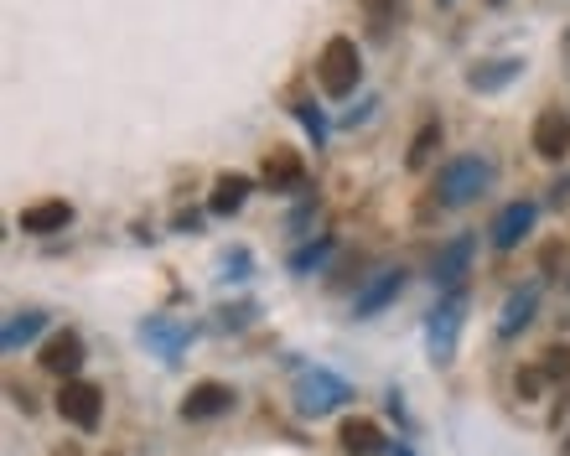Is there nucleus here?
<instances>
[{
    "mask_svg": "<svg viewBox=\"0 0 570 456\" xmlns=\"http://www.w3.org/2000/svg\"><path fill=\"white\" fill-rule=\"evenodd\" d=\"M436 151H441V125H436V120H425L421 135L410 140V156H404V167H410V172H421V167H430V156H436Z\"/></svg>",
    "mask_w": 570,
    "mask_h": 456,
    "instance_id": "aec40b11",
    "label": "nucleus"
},
{
    "mask_svg": "<svg viewBox=\"0 0 570 456\" xmlns=\"http://www.w3.org/2000/svg\"><path fill=\"white\" fill-rule=\"evenodd\" d=\"M141 337H146L150 348H156L171 363V358H177V353L192 343V326L187 322H171V317H150V322L141 326Z\"/></svg>",
    "mask_w": 570,
    "mask_h": 456,
    "instance_id": "4468645a",
    "label": "nucleus"
},
{
    "mask_svg": "<svg viewBox=\"0 0 570 456\" xmlns=\"http://www.w3.org/2000/svg\"><path fill=\"white\" fill-rule=\"evenodd\" d=\"M259 182H265L270 193H301V187H306V161H301V151H291V146L265 151V161H259Z\"/></svg>",
    "mask_w": 570,
    "mask_h": 456,
    "instance_id": "423d86ee",
    "label": "nucleus"
},
{
    "mask_svg": "<svg viewBox=\"0 0 570 456\" xmlns=\"http://www.w3.org/2000/svg\"><path fill=\"white\" fill-rule=\"evenodd\" d=\"M58 456H78V452H73V446H63V452H58Z\"/></svg>",
    "mask_w": 570,
    "mask_h": 456,
    "instance_id": "cd10ccee",
    "label": "nucleus"
},
{
    "mask_svg": "<svg viewBox=\"0 0 570 456\" xmlns=\"http://www.w3.org/2000/svg\"><path fill=\"white\" fill-rule=\"evenodd\" d=\"M545 384H549V379H545L539 369H524L519 379H513V394H519V399H534V394L545 390Z\"/></svg>",
    "mask_w": 570,
    "mask_h": 456,
    "instance_id": "b1692460",
    "label": "nucleus"
},
{
    "mask_svg": "<svg viewBox=\"0 0 570 456\" xmlns=\"http://www.w3.org/2000/svg\"><path fill=\"white\" fill-rule=\"evenodd\" d=\"M534 213H539V208H534V202H524V197H519V202H508L504 213L493 218L487 239L498 244V249H513V244H519V239L529 234V229H534Z\"/></svg>",
    "mask_w": 570,
    "mask_h": 456,
    "instance_id": "9b49d317",
    "label": "nucleus"
},
{
    "mask_svg": "<svg viewBox=\"0 0 570 456\" xmlns=\"http://www.w3.org/2000/svg\"><path fill=\"white\" fill-rule=\"evenodd\" d=\"M404 0H363V22L374 26V37H389V26H400Z\"/></svg>",
    "mask_w": 570,
    "mask_h": 456,
    "instance_id": "412c9836",
    "label": "nucleus"
},
{
    "mask_svg": "<svg viewBox=\"0 0 570 456\" xmlns=\"http://www.w3.org/2000/svg\"><path fill=\"white\" fill-rule=\"evenodd\" d=\"M250 193H254V182L244 172H223L218 182H213V193H208V208L218 218H229V213H239L244 202H250Z\"/></svg>",
    "mask_w": 570,
    "mask_h": 456,
    "instance_id": "2eb2a0df",
    "label": "nucleus"
},
{
    "mask_svg": "<svg viewBox=\"0 0 570 456\" xmlns=\"http://www.w3.org/2000/svg\"><path fill=\"white\" fill-rule=\"evenodd\" d=\"M43 369L47 373H58V379H73V373L84 369V337L78 332H52L43 343Z\"/></svg>",
    "mask_w": 570,
    "mask_h": 456,
    "instance_id": "1a4fd4ad",
    "label": "nucleus"
},
{
    "mask_svg": "<svg viewBox=\"0 0 570 456\" xmlns=\"http://www.w3.org/2000/svg\"><path fill=\"white\" fill-rule=\"evenodd\" d=\"M342 399H353V390L342 384L338 373L306 369V373L296 379V410H301V415H332Z\"/></svg>",
    "mask_w": 570,
    "mask_h": 456,
    "instance_id": "20e7f679",
    "label": "nucleus"
},
{
    "mask_svg": "<svg viewBox=\"0 0 570 456\" xmlns=\"http://www.w3.org/2000/svg\"><path fill=\"white\" fill-rule=\"evenodd\" d=\"M441 5H451V0H441Z\"/></svg>",
    "mask_w": 570,
    "mask_h": 456,
    "instance_id": "7c9ffc66",
    "label": "nucleus"
},
{
    "mask_svg": "<svg viewBox=\"0 0 570 456\" xmlns=\"http://www.w3.org/2000/svg\"><path fill=\"white\" fill-rule=\"evenodd\" d=\"M534 306H539V285H524V291H513L504 306V317H498V337H519L529 322H534Z\"/></svg>",
    "mask_w": 570,
    "mask_h": 456,
    "instance_id": "f3484780",
    "label": "nucleus"
},
{
    "mask_svg": "<svg viewBox=\"0 0 570 456\" xmlns=\"http://www.w3.org/2000/svg\"><path fill=\"white\" fill-rule=\"evenodd\" d=\"M539 373H545L549 384H570V348L566 343H549V348L539 353Z\"/></svg>",
    "mask_w": 570,
    "mask_h": 456,
    "instance_id": "5701e85b",
    "label": "nucleus"
},
{
    "mask_svg": "<svg viewBox=\"0 0 570 456\" xmlns=\"http://www.w3.org/2000/svg\"><path fill=\"white\" fill-rule=\"evenodd\" d=\"M487 187H493V161H487V156H457V161H446L441 176H436V202H441V208H466V202H477Z\"/></svg>",
    "mask_w": 570,
    "mask_h": 456,
    "instance_id": "f257e3e1",
    "label": "nucleus"
},
{
    "mask_svg": "<svg viewBox=\"0 0 570 456\" xmlns=\"http://www.w3.org/2000/svg\"><path fill=\"white\" fill-rule=\"evenodd\" d=\"M43 326H47L43 311H16V317L5 322V332H0V343H5V353H16V348H26Z\"/></svg>",
    "mask_w": 570,
    "mask_h": 456,
    "instance_id": "6ab92c4d",
    "label": "nucleus"
},
{
    "mask_svg": "<svg viewBox=\"0 0 570 456\" xmlns=\"http://www.w3.org/2000/svg\"><path fill=\"white\" fill-rule=\"evenodd\" d=\"M338 441H342V452H348V456H379L384 446H389L379 426H374V420H363V415H353V420H342Z\"/></svg>",
    "mask_w": 570,
    "mask_h": 456,
    "instance_id": "dca6fc26",
    "label": "nucleus"
},
{
    "mask_svg": "<svg viewBox=\"0 0 570 456\" xmlns=\"http://www.w3.org/2000/svg\"><path fill=\"white\" fill-rule=\"evenodd\" d=\"M566 456H570V431H566Z\"/></svg>",
    "mask_w": 570,
    "mask_h": 456,
    "instance_id": "c85d7f7f",
    "label": "nucleus"
},
{
    "mask_svg": "<svg viewBox=\"0 0 570 456\" xmlns=\"http://www.w3.org/2000/svg\"><path fill=\"white\" fill-rule=\"evenodd\" d=\"M244 270H250V255H244V249H233L229 260H223V275H229V281H244Z\"/></svg>",
    "mask_w": 570,
    "mask_h": 456,
    "instance_id": "a878e982",
    "label": "nucleus"
},
{
    "mask_svg": "<svg viewBox=\"0 0 570 456\" xmlns=\"http://www.w3.org/2000/svg\"><path fill=\"white\" fill-rule=\"evenodd\" d=\"M534 156H545V161H566L570 156V114L566 109H539V120H534Z\"/></svg>",
    "mask_w": 570,
    "mask_h": 456,
    "instance_id": "0eeeda50",
    "label": "nucleus"
},
{
    "mask_svg": "<svg viewBox=\"0 0 570 456\" xmlns=\"http://www.w3.org/2000/svg\"><path fill=\"white\" fill-rule=\"evenodd\" d=\"M400 285H404V270H379V275L353 296V317H379L384 306L400 296Z\"/></svg>",
    "mask_w": 570,
    "mask_h": 456,
    "instance_id": "f8f14e48",
    "label": "nucleus"
},
{
    "mask_svg": "<svg viewBox=\"0 0 570 456\" xmlns=\"http://www.w3.org/2000/svg\"><path fill=\"white\" fill-rule=\"evenodd\" d=\"M466 264H472V234H457L451 244L436 249V260H430V281L446 285V291H462Z\"/></svg>",
    "mask_w": 570,
    "mask_h": 456,
    "instance_id": "6e6552de",
    "label": "nucleus"
},
{
    "mask_svg": "<svg viewBox=\"0 0 570 456\" xmlns=\"http://www.w3.org/2000/svg\"><path fill=\"white\" fill-rule=\"evenodd\" d=\"M487 5H504V0H487Z\"/></svg>",
    "mask_w": 570,
    "mask_h": 456,
    "instance_id": "c756f323",
    "label": "nucleus"
},
{
    "mask_svg": "<svg viewBox=\"0 0 570 456\" xmlns=\"http://www.w3.org/2000/svg\"><path fill=\"white\" fill-rule=\"evenodd\" d=\"M327 255H332V234H322L317 244H301L296 255H291V270H296V275H312V270L327 264Z\"/></svg>",
    "mask_w": 570,
    "mask_h": 456,
    "instance_id": "4be33fe9",
    "label": "nucleus"
},
{
    "mask_svg": "<svg viewBox=\"0 0 570 456\" xmlns=\"http://www.w3.org/2000/svg\"><path fill=\"white\" fill-rule=\"evenodd\" d=\"M68 223H73V202H63V197L22 208V234H63Z\"/></svg>",
    "mask_w": 570,
    "mask_h": 456,
    "instance_id": "ddd939ff",
    "label": "nucleus"
},
{
    "mask_svg": "<svg viewBox=\"0 0 570 456\" xmlns=\"http://www.w3.org/2000/svg\"><path fill=\"white\" fill-rule=\"evenodd\" d=\"M296 114H301V125L312 131V140H322V135H327V125H322V109H317V104H296Z\"/></svg>",
    "mask_w": 570,
    "mask_h": 456,
    "instance_id": "393cba45",
    "label": "nucleus"
},
{
    "mask_svg": "<svg viewBox=\"0 0 570 456\" xmlns=\"http://www.w3.org/2000/svg\"><path fill=\"white\" fill-rule=\"evenodd\" d=\"M254 317V306H233V311H223V326H244Z\"/></svg>",
    "mask_w": 570,
    "mask_h": 456,
    "instance_id": "bb28decb",
    "label": "nucleus"
},
{
    "mask_svg": "<svg viewBox=\"0 0 570 456\" xmlns=\"http://www.w3.org/2000/svg\"><path fill=\"white\" fill-rule=\"evenodd\" d=\"M566 47H570V42H566Z\"/></svg>",
    "mask_w": 570,
    "mask_h": 456,
    "instance_id": "2f4dec72",
    "label": "nucleus"
},
{
    "mask_svg": "<svg viewBox=\"0 0 570 456\" xmlns=\"http://www.w3.org/2000/svg\"><path fill=\"white\" fill-rule=\"evenodd\" d=\"M58 415L68 426H78V431H94L105 420V390L88 384V379H68L63 394H58Z\"/></svg>",
    "mask_w": 570,
    "mask_h": 456,
    "instance_id": "39448f33",
    "label": "nucleus"
},
{
    "mask_svg": "<svg viewBox=\"0 0 570 456\" xmlns=\"http://www.w3.org/2000/svg\"><path fill=\"white\" fill-rule=\"evenodd\" d=\"M317 78H322V94H327V99H348V94L359 88L363 58H359V47H353V37H332V42L322 47Z\"/></svg>",
    "mask_w": 570,
    "mask_h": 456,
    "instance_id": "f03ea898",
    "label": "nucleus"
},
{
    "mask_svg": "<svg viewBox=\"0 0 570 456\" xmlns=\"http://www.w3.org/2000/svg\"><path fill=\"white\" fill-rule=\"evenodd\" d=\"M229 410H233V390L218 384V379L192 384L187 399H182V420H213V415H229Z\"/></svg>",
    "mask_w": 570,
    "mask_h": 456,
    "instance_id": "9d476101",
    "label": "nucleus"
},
{
    "mask_svg": "<svg viewBox=\"0 0 570 456\" xmlns=\"http://www.w3.org/2000/svg\"><path fill=\"white\" fill-rule=\"evenodd\" d=\"M524 73V58H493V63H477L466 73V88H477V94H493V88L513 84Z\"/></svg>",
    "mask_w": 570,
    "mask_h": 456,
    "instance_id": "a211bd4d",
    "label": "nucleus"
},
{
    "mask_svg": "<svg viewBox=\"0 0 570 456\" xmlns=\"http://www.w3.org/2000/svg\"><path fill=\"white\" fill-rule=\"evenodd\" d=\"M462 317H466V296L462 291H446V301H436L430 322H425V343H430V358H436V363H451L457 337H462Z\"/></svg>",
    "mask_w": 570,
    "mask_h": 456,
    "instance_id": "7ed1b4c3",
    "label": "nucleus"
}]
</instances>
